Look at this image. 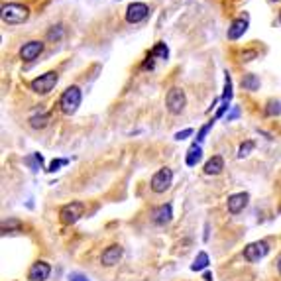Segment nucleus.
I'll use <instances>...</instances> for the list:
<instances>
[{
    "label": "nucleus",
    "instance_id": "obj_1",
    "mask_svg": "<svg viewBox=\"0 0 281 281\" xmlns=\"http://www.w3.org/2000/svg\"><path fill=\"white\" fill-rule=\"evenodd\" d=\"M2 22L8 24V26H18V24H24L28 18H30V8L20 4V2H8V4H2Z\"/></svg>",
    "mask_w": 281,
    "mask_h": 281
},
{
    "label": "nucleus",
    "instance_id": "obj_2",
    "mask_svg": "<svg viewBox=\"0 0 281 281\" xmlns=\"http://www.w3.org/2000/svg\"><path fill=\"white\" fill-rule=\"evenodd\" d=\"M81 99H83V95H81V89L79 87H67L65 91H63V95L59 97V108H61V112L63 114H67V116H71V114H75L77 112V108L81 106Z\"/></svg>",
    "mask_w": 281,
    "mask_h": 281
},
{
    "label": "nucleus",
    "instance_id": "obj_3",
    "mask_svg": "<svg viewBox=\"0 0 281 281\" xmlns=\"http://www.w3.org/2000/svg\"><path fill=\"white\" fill-rule=\"evenodd\" d=\"M57 81H59L57 71H47V73L39 75L37 79H34L30 87H32V91H34L35 95H47V93L53 91V87L57 85Z\"/></svg>",
    "mask_w": 281,
    "mask_h": 281
},
{
    "label": "nucleus",
    "instance_id": "obj_4",
    "mask_svg": "<svg viewBox=\"0 0 281 281\" xmlns=\"http://www.w3.org/2000/svg\"><path fill=\"white\" fill-rule=\"evenodd\" d=\"M185 105H187L185 91L179 89V87L169 89V93H167V97H165V106H167V110H169L171 114H181L183 108H185Z\"/></svg>",
    "mask_w": 281,
    "mask_h": 281
},
{
    "label": "nucleus",
    "instance_id": "obj_5",
    "mask_svg": "<svg viewBox=\"0 0 281 281\" xmlns=\"http://www.w3.org/2000/svg\"><path fill=\"white\" fill-rule=\"evenodd\" d=\"M85 212V205L79 203V201H73L69 205H63L61 211H59V218L63 224H75Z\"/></svg>",
    "mask_w": 281,
    "mask_h": 281
},
{
    "label": "nucleus",
    "instance_id": "obj_6",
    "mask_svg": "<svg viewBox=\"0 0 281 281\" xmlns=\"http://www.w3.org/2000/svg\"><path fill=\"white\" fill-rule=\"evenodd\" d=\"M171 181H173V171L169 167H161L159 171L153 173L151 177V191L153 193H165L169 187H171Z\"/></svg>",
    "mask_w": 281,
    "mask_h": 281
},
{
    "label": "nucleus",
    "instance_id": "obj_7",
    "mask_svg": "<svg viewBox=\"0 0 281 281\" xmlns=\"http://www.w3.org/2000/svg\"><path fill=\"white\" fill-rule=\"evenodd\" d=\"M268 252H270L268 242H266V240H258V242H252V244H248V246L244 248V258H246L248 262L256 264V262H260L262 258H266Z\"/></svg>",
    "mask_w": 281,
    "mask_h": 281
},
{
    "label": "nucleus",
    "instance_id": "obj_8",
    "mask_svg": "<svg viewBox=\"0 0 281 281\" xmlns=\"http://www.w3.org/2000/svg\"><path fill=\"white\" fill-rule=\"evenodd\" d=\"M147 14H149L147 4H143V2H132L126 8V22L128 24H138V22L147 18Z\"/></svg>",
    "mask_w": 281,
    "mask_h": 281
},
{
    "label": "nucleus",
    "instance_id": "obj_9",
    "mask_svg": "<svg viewBox=\"0 0 281 281\" xmlns=\"http://www.w3.org/2000/svg\"><path fill=\"white\" fill-rule=\"evenodd\" d=\"M248 26H250V18H248V16H240V18L232 20V24L228 26V32H226L228 39H232V41H234V39L242 37V35L246 34Z\"/></svg>",
    "mask_w": 281,
    "mask_h": 281
},
{
    "label": "nucleus",
    "instance_id": "obj_10",
    "mask_svg": "<svg viewBox=\"0 0 281 281\" xmlns=\"http://www.w3.org/2000/svg\"><path fill=\"white\" fill-rule=\"evenodd\" d=\"M41 51H43V41L34 39V41H28V43L22 45L20 57H22V61H34L41 55Z\"/></svg>",
    "mask_w": 281,
    "mask_h": 281
},
{
    "label": "nucleus",
    "instance_id": "obj_11",
    "mask_svg": "<svg viewBox=\"0 0 281 281\" xmlns=\"http://www.w3.org/2000/svg\"><path fill=\"white\" fill-rule=\"evenodd\" d=\"M248 201H250V195H248V193H236V195H230V197H228V201H226L228 212H232V214H240V212L248 207Z\"/></svg>",
    "mask_w": 281,
    "mask_h": 281
},
{
    "label": "nucleus",
    "instance_id": "obj_12",
    "mask_svg": "<svg viewBox=\"0 0 281 281\" xmlns=\"http://www.w3.org/2000/svg\"><path fill=\"white\" fill-rule=\"evenodd\" d=\"M122 254H124V250H122L118 244H112V246H108V248L103 252V256H101V264H103V266H106V268L116 266V264L120 262Z\"/></svg>",
    "mask_w": 281,
    "mask_h": 281
},
{
    "label": "nucleus",
    "instance_id": "obj_13",
    "mask_svg": "<svg viewBox=\"0 0 281 281\" xmlns=\"http://www.w3.org/2000/svg\"><path fill=\"white\" fill-rule=\"evenodd\" d=\"M51 274V266L47 262H35L30 272H28V280L30 281H45Z\"/></svg>",
    "mask_w": 281,
    "mask_h": 281
},
{
    "label": "nucleus",
    "instance_id": "obj_14",
    "mask_svg": "<svg viewBox=\"0 0 281 281\" xmlns=\"http://www.w3.org/2000/svg\"><path fill=\"white\" fill-rule=\"evenodd\" d=\"M171 218H173V211H171V205H169V203H167V205H159V207L151 212V220H153V224H157V226H165Z\"/></svg>",
    "mask_w": 281,
    "mask_h": 281
},
{
    "label": "nucleus",
    "instance_id": "obj_15",
    "mask_svg": "<svg viewBox=\"0 0 281 281\" xmlns=\"http://www.w3.org/2000/svg\"><path fill=\"white\" fill-rule=\"evenodd\" d=\"M224 169V159L220 155H212L207 163H205V173L207 175H218Z\"/></svg>",
    "mask_w": 281,
    "mask_h": 281
},
{
    "label": "nucleus",
    "instance_id": "obj_16",
    "mask_svg": "<svg viewBox=\"0 0 281 281\" xmlns=\"http://www.w3.org/2000/svg\"><path fill=\"white\" fill-rule=\"evenodd\" d=\"M201 159H203V149H201V145H199V143H193V145L189 147V151H187L185 163H187L189 167H195Z\"/></svg>",
    "mask_w": 281,
    "mask_h": 281
},
{
    "label": "nucleus",
    "instance_id": "obj_17",
    "mask_svg": "<svg viewBox=\"0 0 281 281\" xmlns=\"http://www.w3.org/2000/svg\"><path fill=\"white\" fill-rule=\"evenodd\" d=\"M47 124H49V114H47V112L34 114V116L30 118V126H32L34 130H43Z\"/></svg>",
    "mask_w": 281,
    "mask_h": 281
},
{
    "label": "nucleus",
    "instance_id": "obj_18",
    "mask_svg": "<svg viewBox=\"0 0 281 281\" xmlns=\"http://www.w3.org/2000/svg\"><path fill=\"white\" fill-rule=\"evenodd\" d=\"M209 264H211L209 254H207V252H199L197 258H195V262H193V266H191V270H193V272H203V270L209 268Z\"/></svg>",
    "mask_w": 281,
    "mask_h": 281
},
{
    "label": "nucleus",
    "instance_id": "obj_19",
    "mask_svg": "<svg viewBox=\"0 0 281 281\" xmlns=\"http://www.w3.org/2000/svg\"><path fill=\"white\" fill-rule=\"evenodd\" d=\"M242 87H244L246 91H258V89H260V79H258V75H254V73L244 75Z\"/></svg>",
    "mask_w": 281,
    "mask_h": 281
},
{
    "label": "nucleus",
    "instance_id": "obj_20",
    "mask_svg": "<svg viewBox=\"0 0 281 281\" xmlns=\"http://www.w3.org/2000/svg\"><path fill=\"white\" fill-rule=\"evenodd\" d=\"M149 57H159V59H167V57H169V49H167V45H165L163 41L155 43V47L151 49Z\"/></svg>",
    "mask_w": 281,
    "mask_h": 281
},
{
    "label": "nucleus",
    "instance_id": "obj_21",
    "mask_svg": "<svg viewBox=\"0 0 281 281\" xmlns=\"http://www.w3.org/2000/svg\"><path fill=\"white\" fill-rule=\"evenodd\" d=\"M232 101V79L230 75L226 73L224 77V93H222V103H230Z\"/></svg>",
    "mask_w": 281,
    "mask_h": 281
},
{
    "label": "nucleus",
    "instance_id": "obj_22",
    "mask_svg": "<svg viewBox=\"0 0 281 281\" xmlns=\"http://www.w3.org/2000/svg\"><path fill=\"white\" fill-rule=\"evenodd\" d=\"M266 114H268V116H278V114H281L280 101H270V103H268V108H266Z\"/></svg>",
    "mask_w": 281,
    "mask_h": 281
},
{
    "label": "nucleus",
    "instance_id": "obj_23",
    "mask_svg": "<svg viewBox=\"0 0 281 281\" xmlns=\"http://www.w3.org/2000/svg\"><path fill=\"white\" fill-rule=\"evenodd\" d=\"M254 147H256V143H254V141H252V140H246L244 143H242V145H240V149H238V157L242 159V157L250 155V151H252Z\"/></svg>",
    "mask_w": 281,
    "mask_h": 281
},
{
    "label": "nucleus",
    "instance_id": "obj_24",
    "mask_svg": "<svg viewBox=\"0 0 281 281\" xmlns=\"http://www.w3.org/2000/svg\"><path fill=\"white\" fill-rule=\"evenodd\" d=\"M61 35H63V28H61V26H53V30H49V34H47V37H49L51 41H59Z\"/></svg>",
    "mask_w": 281,
    "mask_h": 281
},
{
    "label": "nucleus",
    "instance_id": "obj_25",
    "mask_svg": "<svg viewBox=\"0 0 281 281\" xmlns=\"http://www.w3.org/2000/svg\"><path fill=\"white\" fill-rule=\"evenodd\" d=\"M67 163H69V159H53V161L49 163L47 171H49V173H55V171H57L61 165H67Z\"/></svg>",
    "mask_w": 281,
    "mask_h": 281
},
{
    "label": "nucleus",
    "instance_id": "obj_26",
    "mask_svg": "<svg viewBox=\"0 0 281 281\" xmlns=\"http://www.w3.org/2000/svg\"><path fill=\"white\" fill-rule=\"evenodd\" d=\"M212 124H214V118H212L211 122H207V124H205L203 128H201V132H199V136H197V141H203V140H205V136H207V132H209V130L212 128Z\"/></svg>",
    "mask_w": 281,
    "mask_h": 281
},
{
    "label": "nucleus",
    "instance_id": "obj_27",
    "mask_svg": "<svg viewBox=\"0 0 281 281\" xmlns=\"http://www.w3.org/2000/svg\"><path fill=\"white\" fill-rule=\"evenodd\" d=\"M256 55H258V53H256L254 49H252V51H244V53H242V61H244V63H248V61H252Z\"/></svg>",
    "mask_w": 281,
    "mask_h": 281
},
{
    "label": "nucleus",
    "instance_id": "obj_28",
    "mask_svg": "<svg viewBox=\"0 0 281 281\" xmlns=\"http://www.w3.org/2000/svg\"><path fill=\"white\" fill-rule=\"evenodd\" d=\"M191 134H193V130L187 128V130H183V132H177V134H175V140H185V138L191 136Z\"/></svg>",
    "mask_w": 281,
    "mask_h": 281
},
{
    "label": "nucleus",
    "instance_id": "obj_29",
    "mask_svg": "<svg viewBox=\"0 0 281 281\" xmlns=\"http://www.w3.org/2000/svg\"><path fill=\"white\" fill-rule=\"evenodd\" d=\"M69 281H91L87 276H83V274H71L69 276Z\"/></svg>",
    "mask_w": 281,
    "mask_h": 281
},
{
    "label": "nucleus",
    "instance_id": "obj_30",
    "mask_svg": "<svg viewBox=\"0 0 281 281\" xmlns=\"http://www.w3.org/2000/svg\"><path fill=\"white\" fill-rule=\"evenodd\" d=\"M238 116H240V110H238V108L234 106V108H232V112H230V114L226 116V122H232V120H236Z\"/></svg>",
    "mask_w": 281,
    "mask_h": 281
},
{
    "label": "nucleus",
    "instance_id": "obj_31",
    "mask_svg": "<svg viewBox=\"0 0 281 281\" xmlns=\"http://www.w3.org/2000/svg\"><path fill=\"white\" fill-rule=\"evenodd\" d=\"M203 280H205V281H212V274H211V272H205Z\"/></svg>",
    "mask_w": 281,
    "mask_h": 281
},
{
    "label": "nucleus",
    "instance_id": "obj_32",
    "mask_svg": "<svg viewBox=\"0 0 281 281\" xmlns=\"http://www.w3.org/2000/svg\"><path fill=\"white\" fill-rule=\"evenodd\" d=\"M278 270H280V274H281V258H280V262H278Z\"/></svg>",
    "mask_w": 281,
    "mask_h": 281
},
{
    "label": "nucleus",
    "instance_id": "obj_33",
    "mask_svg": "<svg viewBox=\"0 0 281 281\" xmlns=\"http://www.w3.org/2000/svg\"><path fill=\"white\" fill-rule=\"evenodd\" d=\"M280 20H281V12H280Z\"/></svg>",
    "mask_w": 281,
    "mask_h": 281
},
{
    "label": "nucleus",
    "instance_id": "obj_34",
    "mask_svg": "<svg viewBox=\"0 0 281 281\" xmlns=\"http://www.w3.org/2000/svg\"><path fill=\"white\" fill-rule=\"evenodd\" d=\"M274 2H280V0H274Z\"/></svg>",
    "mask_w": 281,
    "mask_h": 281
}]
</instances>
